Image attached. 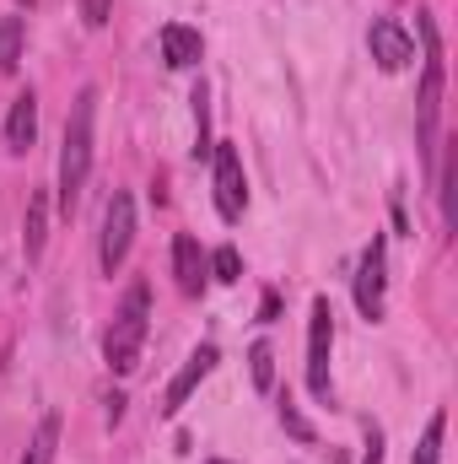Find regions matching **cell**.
I'll return each mask as SVG.
<instances>
[{
  "label": "cell",
  "instance_id": "7402d4cb",
  "mask_svg": "<svg viewBox=\"0 0 458 464\" xmlns=\"http://www.w3.org/2000/svg\"><path fill=\"white\" fill-rule=\"evenodd\" d=\"M361 464H383V432L377 427H367V454H361Z\"/></svg>",
  "mask_w": 458,
  "mask_h": 464
},
{
  "label": "cell",
  "instance_id": "5bb4252c",
  "mask_svg": "<svg viewBox=\"0 0 458 464\" xmlns=\"http://www.w3.org/2000/svg\"><path fill=\"white\" fill-rule=\"evenodd\" d=\"M54 449H60V416H43L33 443H27V454H22V464H54Z\"/></svg>",
  "mask_w": 458,
  "mask_h": 464
},
{
  "label": "cell",
  "instance_id": "d4e9b609",
  "mask_svg": "<svg viewBox=\"0 0 458 464\" xmlns=\"http://www.w3.org/2000/svg\"><path fill=\"white\" fill-rule=\"evenodd\" d=\"M211 464H227V459H211Z\"/></svg>",
  "mask_w": 458,
  "mask_h": 464
},
{
  "label": "cell",
  "instance_id": "9a60e30c",
  "mask_svg": "<svg viewBox=\"0 0 458 464\" xmlns=\"http://www.w3.org/2000/svg\"><path fill=\"white\" fill-rule=\"evenodd\" d=\"M22 38H27L22 16H0V71H5V76L22 65Z\"/></svg>",
  "mask_w": 458,
  "mask_h": 464
},
{
  "label": "cell",
  "instance_id": "ffe728a7",
  "mask_svg": "<svg viewBox=\"0 0 458 464\" xmlns=\"http://www.w3.org/2000/svg\"><path fill=\"white\" fill-rule=\"evenodd\" d=\"M275 411H281V427H286L297 443H313V427H308V416L297 411V400H291V394H281V405H275Z\"/></svg>",
  "mask_w": 458,
  "mask_h": 464
},
{
  "label": "cell",
  "instance_id": "e0dca14e",
  "mask_svg": "<svg viewBox=\"0 0 458 464\" xmlns=\"http://www.w3.org/2000/svg\"><path fill=\"white\" fill-rule=\"evenodd\" d=\"M443 432H448V411H437V416L426 421V438H421V449H415V464H443Z\"/></svg>",
  "mask_w": 458,
  "mask_h": 464
},
{
  "label": "cell",
  "instance_id": "cb8c5ba5",
  "mask_svg": "<svg viewBox=\"0 0 458 464\" xmlns=\"http://www.w3.org/2000/svg\"><path fill=\"white\" fill-rule=\"evenodd\" d=\"M119 416H124V394H114V400H109V427H119Z\"/></svg>",
  "mask_w": 458,
  "mask_h": 464
},
{
  "label": "cell",
  "instance_id": "ac0fdd59",
  "mask_svg": "<svg viewBox=\"0 0 458 464\" xmlns=\"http://www.w3.org/2000/svg\"><path fill=\"white\" fill-rule=\"evenodd\" d=\"M189 103H195V157H211V109H205L211 98H205V82L195 87Z\"/></svg>",
  "mask_w": 458,
  "mask_h": 464
},
{
  "label": "cell",
  "instance_id": "7c38bea8",
  "mask_svg": "<svg viewBox=\"0 0 458 464\" xmlns=\"http://www.w3.org/2000/svg\"><path fill=\"white\" fill-rule=\"evenodd\" d=\"M200 54H205V44H200L195 27H184V22H167V27H162V60H167L173 71L200 65Z\"/></svg>",
  "mask_w": 458,
  "mask_h": 464
},
{
  "label": "cell",
  "instance_id": "8fae6325",
  "mask_svg": "<svg viewBox=\"0 0 458 464\" xmlns=\"http://www.w3.org/2000/svg\"><path fill=\"white\" fill-rule=\"evenodd\" d=\"M33 140H38V98L33 92H22L16 103H11V114H5V151H33Z\"/></svg>",
  "mask_w": 458,
  "mask_h": 464
},
{
  "label": "cell",
  "instance_id": "8992f818",
  "mask_svg": "<svg viewBox=\"0 0 458 464\" xmlns=\"http://www.w3.org/2000/svg\"><path fill=\"white\" fill-rule=\"evenodd\" d=\"M211 162H216V211H222V222H237V217H243V206H248L243 157H237V146H232V140H222V146H211Z\"/></svg>",
  "mask_w": 458,
  "mask_h": 464
},
{
  "label": "cell",
  "instance_id": "5b68a950",
  "mask_svg": "<svg viewBox=\"0 0 458 464\" xmlns=\"http://www.w3.org/2000/svg\"><path fill=\"white\" fill-rule=\"evenodd\" d=\"M383 286H388V254H383V237H372L361 265H356V308L367 324L383 319Z\"/></svg>",
  "mask_w": 458,
  "mask_h": 464
},
{
  "label": "cell",
  "instance_id": "4fadbf2b",
  "mask_svg": "<svg viewBox=\"0 0 458 464\" xmlns=\"http://www.w3.org/2000/svg\"><path fill=\"white\" fill-rule=\"evenodd\" d=\"M43 237H49V195L33 189L27 195V217H22V254H27V265L43 259Z\"/></svg>",
  "mask_w": 458,
  "mask_h": 464
},
{
  "label": "cell",
  "instance_id": "ba28073f",
  "mask_svg": "<svg viewBox=\"0 0 458 464\" xmlns=\"http://www.w3.org/2000/svg\"><path fill=\"white\" fill-rule=\"evenodd\" d=\"M216 362H222V351H216V346H200V351H195V356L178 367V378L167 383V394H162V416H178V411L189 405V394L211 378V367H216Z\"/></svg>",
  "mask_w": 458,
  "mask_h": 464
},
{
  "label": "cell",
  "instance_id": "30bf717a",
  "mask_svg": "<svg viewBox=\"0 0 458 464\" xmlns=\"http://www.w3.org/2000/svg\"><path fill=\"white\" fill-rule=\"evenodd\" d=\"M173 276H178V292L184 297H200L205 292V259H200V243L189 232L173 237Z\"/></svg>",
  "mask_w": 458,
  "mask_h": 464
},
{
  "label": "cell",
  "instance_id": "44dd1931",
  "mask_svg": "<svg viewBox=\"0 0 458 464\" xmlns=\"http://www.w3.org/2000/svg\"><path fill=\"white\" fill-rule=\"evenodd\" d=\"M81 16H87V27H103L109 22V0H81Z\"/></svg>",
  "mask_w": 458,
  "mask_h": 464
},
{
  "label": "cell",
  "instance_id": "6da1fadb",
  "mask_svg": "<svg viewBox=\"0 0 458 464\" xmlns=\"http://www.w3.org/2000/svg\"><path fill=\"white\" fill-rule=\"evenodd\" d=\"M92 119H98V87H81L65 119V146H60V206L65 211H76L87 173H92Z\"/></svg>",
  "mask_w": 458,
  "mask_h": 464
},
{
  "label": "cell",
  "instance_id": "603a6c76",
  "mask_svg": "<svg viewBox=\"0 0 458 464\" xmlns=\"http://www.w3.org/2000/svg\"><path fill=\"white\" fill-rule=\"evenodd\" d=\"M259 319H264V324H275V319H281V297H275V292H264V303H259Z\"/></svg>",
  "mask_w": 458,
  "mask_h": 464
},
{
  "label": "cell",
  "instance_id": "9c48e42d",
  "mask_svg": "<svg viewBox=\"0 0 458 464\" xmlns=\"http://www.w3.org/2000/svg\"><path fill=\"white\" fill-rule=\"evenodd\" d=\"M367 44H372V60L383 65V71H405L410 60H415V38L399 27V22H372V33H367Z\"/></svg>",
  "mask_w": 458,
  "mask_h": 464
},
{
  "label": "cell",
  "instance_id": "52a82bcc",
  "mask_svg": "<svg viewBox=\"0 0 458 464\" xmlns=\"http://www.w3.org/2000/svg\"><path fill=\"white\" fill-rule=\"evenodd\" d=\"M129 243H135V200L119 189L114 200H109V217H103V248H98V259H103L109 276L129 259Z\"/></svg>",
  "mask_w": 458,
  "mask_h": 464
},
{
  "label": "cell",
  "instance_id": "277c9868",
  "mask_svg": "<svg viewBox=\"0 0 458 464\" xmlns=\"http://www.w3.org/2000/svg\"><path fill=\"white\" fill-rule=\"evenodd\" d=\"M329 346H335V308H329V297H313V314H308V389L319 400H329Z\"/></svg>",
  "mask_w": 458,
  "mask_h": 464
},
{
  "label": "cell",
  "instance_id": "7a4b0ae2",
  "mask_svg": "<svg viewBox=\"0 0 458 464\" xmlns=\"http://www.w3.org/2000/svg\"><path fill=\"white\" fill-rule=\"evenodd\" d=\"M146 324H151V292H146V281H135V286L124 292V303H119L114 324H109V341H103V356H109V367H114L119 378H129V372L140 367Z\"/></svg>",
  "mask_w": 458,
  "mask_h": 464
},
{
  "label": "cell",
  "instance_id": "3957f363",
  "mask_svg": "<svg viewBox=\"0 0 458 464\" xmlns=\"http://www.w3.org/2000/svg\"><path fill=\"white\" fill-rule=\"evenodd\" d=\"M421 38H426V76H421V98H415V130H421V151L432 162V151H437V114H443V38H437L432 16H421Z\"/></svg>",
  "mask_w": 458,
  "mask_h": 464
},
{
  "label": "cell",
  "instance_id": "2e32d148",
  "mask_svg": "<svg viewBox=\"0 0 458 464\" xmlns=\"http://www.w3.org/2000/svg\"><path fill=\"white\" fill-rule=\"evenodd\" d=\"M248 372H253V389L259 394L275 389V351L264 346V341H253V351H248Z\"/></svg>",
  "mask_w": 458,
  "mask_h": 464
},
{
  "label": "cell",
  "instance_id": "d6986e66",
  "mask_svg": "<svg viewBox=\"0 0 458 464\" xmlns=\"http://www.w3.org/2000/svg\"><path fill=\"white\" fill-rule=\"evenodd\" d=\"M211 276H216L222 286H232V281H243V254H237L232 243H222V248L211 254Z\"/></svg>",
  "mask_w": 458,
  "mask_h": 464
}]
</instances>
